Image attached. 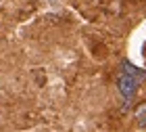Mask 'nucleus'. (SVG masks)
I'll return each instance as SVG.
<instances>
[{"label":"nucleus","instance_id":"obj_1","mask_svg":"<svg viewBox=\"0 0 146 132\" xmlns=\"http://www.w3.org/2000/svg\"><path fill=\"white\" fill-rule=\"evenodd\" d=\"M140 82H142L140 78H136V76H131V74H125V71H121V76H119V80H117V88H119V92H121V96L125 98V103H129L131 98L136 96Z\"/></svg>","mask_w":146,"mask_h":132},{"label":"nucleus","instance_id":"obj_2","mask_svg":"<svg viewBox=\"0 0 146 132\" xmlns=\"http://www.w3.org/2000/svg\"><path fill=\"white\" fill-rule=\"evenodd\" d=\"M136 117L140 120V124H144V122H146V105H144V107H140V109H138Z\"/></svg>","mask_w":146,"mask_h":132}]
</instances>
